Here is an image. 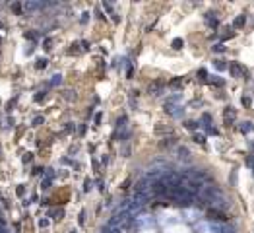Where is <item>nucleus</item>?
<instances>
[{"label":"nucleus","instance_id":"nucleus-1","mask_svg":"<svg viewBox=\"0 0 254 233\" xmlns=\"http://www.w3.org/2000/svg\"><path fill=\"white\" fill-rule=\"evenodd\" d=\"M167 196L173 198L175 202H179V200H194V194H192L184 185H169Z\"/></svg>","mask_w":254,"mask_h":233},{"label":"nucleus","instance_id":"nucleus-2","mask_svg":"<svg viewBox=\"0 0 254 233\" xmlns=\"http://www.w3.org/2000/svg\"><path fill=\"white\" fill-rule=\"evenodd\" d=\"M167 190H169V185H167L165 181H153L151 183V193L157 194V196H167Z\"/></svg>","mask_w":254,"mask_h":233},{"label":"nucleus","instance_id":"nucleus-3","mask_svg":"<svg viewBox=\"0 0 254 233\" xmlns=\"http://www.w3.org/2000/svg\"><path fill=\"white\" fill-rule=\"evenodd\" d=\"M208 218L214 220V222H227V216L217 208H208Z\"/></svg>","mask_w":254,"mask_h":233},{"label":"nucleus","instance_id":"nucleus-4","mask_svg":"<svg viewBox=\"0 0 254 233\" xmlns=\"http://www.w3.org/2000/svg\"><path fill=\"white\" fill-rule=\"evenodd\" d=\"M235 117H237V113H235V109H233V107L225 109V124H233Z\"/></svg>","mask_w":254,"mask_h":233},{"label":"nucleus","instance_id":"nucleus-5","mask_svg":"<svg viewBox=\"0 0 254 233\" xmlns=\"http://www.w3.org/2000/svg\"><path fill=\"white\" fill-rule=\"evenodd\" d=\"M231 72H233L235 76H239V74H241V76H247V70H244V68L241 66V64H237V62H233V64H231Z\"/></svg>","mask_w":254,"mask_h":233},{"label":"nucleus","instance_id":"nucleus-6","mask_svg":"<svg viewBox=\"0 0 254 233\" xmlns=\"http://www.w3.org/2000/svg\"><path fill=\"white\" fill-rule=\"evenodd\" d=\"M147 185H149V181H147V179H144V181H138V185H136V193H146L147 190Z\"/></svg>","mask_w":254,"mask_h":233},{"label":"nucleus","instance_id":"nucleus-7","mask_svg":"<svg viewBox=\"0 0 254 233\" xmlns=\"http://www.w3.org/2000/svg\"><path fill=\"white\" fill-rule=\"evenodd\" d=\"M206 19H208V25H210V27H217V19L214 18V14H208Z\"/></svg>","mask_w":254,"mask_h":233},{"label":"nucleus","instance_id":"nucleus-8","mask_svg":"<svg viewBox=\"0 0 254 233\" xmlns=\"http://www.w3.org/2000/svg\"><path fill=\"white\" fill-rule=\"evenodd\" d=\"M155 132H157V134H169L171 128H169V126H159L157 124V126H155Z\"/></svg>","mask_w":254,"mask_h":233},{"label":"nucleus","instance_id":"nucleus-9","mask_svg":"<svg viewBox=\"0 0 254 233\" xmlns=\"http://www.w3.org/2000/svg\"><path fill=\"white\" fill-rule=\"evenodd\" d=\"M244 22H247V19H244V16H239V18L235 19V23H233V25H235V27H243Z\"/></svg>","mask_w":254,"mask_h":233},{"label":"nucleus","instance_id":"nucleus-10","mask_svg":"<svg viewBox=\"0 0 254 233\" xmlns=\"http://www.w3.org/2000/svg\"><path fill=\"white\" fill-rule=\"evenodd\" d=\"M214 66L217 68V70H225V68H227V64H225V60H215Z\"/></svg>","mask_w":254,"mask_h":233},{"label":"nucleus","instance_id":"nucleus-11","mask_svg":"<svg viewBox=\"0 0 254 233\" xmlns=\"http://www.w3.org/2000/svg\"><path fill=\"white\" fill-rule=\"evenodd\" d=\"M198 78H200L202 82H208V80H210V76H208L206 70H198Z\"/></svg>","mask_w":254,"mask_h":233},{"label":"nucleus","instance_id":"nucleus-12","mask_svg":"<svg viewBox=\"0 0 254 233\" xmlns=\"http://www.w3.org/2000/svg\"><path fill=\"white\" fill-rule=\"evenodd\" d=\"M173 49H177V51H179V49H182V39H175L173 41Z\"/></svg>","mask_w":254,"mask_h":233},{"label":"nucleus","instance_id":"nucleus-13","mask_svg":"<svg viewBox=\"0 0 254 233\" xmlns=\"http://www.w3.org/2000/svg\"><path fill=\"white\" fill-rule=\"evenodd\" d=\"M194 140L198 142V144H204V142H206V138H204L202 134H196V136H194Z\"/></svg>","mask_w":254,"mask_h":233},{"label":"nucleus","instance_id":"nucleus-14","mask_svg":"<svg viewBox=\"0 0 254 233\" xmlns=\"http://www.w3.org/2000/svg\"><path fill=\"white\" fill-rule=\"evenodd\" d=\"M45 66H47V60H45V58H39V60H37V68H45Z\"/></svg>","mask_w":254,"mask_h":233},{"label":"nucleus","instance_id":"nucleus-15","mask_svg":"<svg viewBox=\"0 0 254 233\" xmlns=\"http://www.w3.org/2000/svg\"><path fill=\"white\" fill-rule=\"evenodd\" d=\"M214 51H215V52H223V51H225V47H223L221 43H217V45L214 47Z\"/></svg>","mask_w":254,"mask_h":233},{"label":"nucleus","instance_id":"nucleus-16","mask_svg":"<svg viewBox=\"0 0 254 233\" xmlns=\"http://www.w3.org/2000/svg\"><path fill=\"white\" fill-rule=\"evenodd\" d=\"M206 132H210V134H217V130L214 128V126H210V124H206Z\"/></svg>","mask_w":254,"mask_h":233},{"label":"nucleus","instance_id":"nucleus-17","mask_svg":"<svg viewBox=\"0 0 254 233\" xmlns=\"http://www.w3.org/2000/svg\"><path fill=\"white\" fill-rule=\"evenodd\" d=\"M241 130H243V132H248V130H250V122H244V124L241 126Z\"/></svg>","mask_w":254,"mask_h":233},{"label":"nucleus","instance_id":"nucleus-18","mask_svg":"<svg viewBox=\"0 0 254 233\" xmlns=\"http://www.w3.org/2000/svg\"><path fill=\"white\" fill-rule=\"evenodd\" d=\"M186 128H188V130H196V122H192V121L186 122Z\"/></svg>","mask_w":254,"mask_h":233},{"label":"nucleus","instance_id":"nucleus-19","mask_svg":"<svg viewBox=\"0 0 254 233\" xmlns=\"http://www.w3.org/2000/svg\"><path fill=\"white\" fill-rule=\"evenodd\" d=\"M43 121H45V118L39 115V117H35V118H33V124H41V122H43Z\"/></svg>","mask_w":254,"mask_h":233},{"label":"nucleus","instance_id":"nucleus-20","mask_svg":"<svg viewBox=\"0 0 254 233\" xmlns=\"http://www.w3.org/2000/svg\"><path fill=\"white\" fill-rule=\"evenodd\" d=\"M12 8H14V12H16V14H19V12H22V4H14Z\"/></svg>","mask_w":254,"mask_h":233},{"label":"nucleus","instance_id":"nucleus-21","mask_svg":"<svg viewBox=\"0 0 254 233\" xmlns=\"http://www.w3.org/2000/svg\"><path fill=\"white\" fill-rule=\"evenodd\" d=\"M43 97H45V91H39V93H37V95H35V101H41V99H43Z\"/></svg>","mask_w":254,"mask_h":233},{"label":"nucleus","instance_id":"nucleus-22","mask_svg":"<svg viewBox=\"0 0 254 233\" xmlns=\"http://www.w3.org/2000/svg\"><path fill=\"white\" fill-rule=\"evenodd\" d=\"M60 84V76H55L52 78V85H58Z\"/></svg>","mask_w":254,"mask_h":233},{"label":"nucleus","instance_id":"nucleus-23","mask_svg":"<svg viewBox=\"0 0 254 233\" xmlns=\"http://www.w3.org/2000/svg\"><path fill=\"white\" fill-rule=\"evenodd\" d=\"M72 93H74V91H66V93H64V99H66V97H68V99L72 101V99H74V95H72Z\"/></svg>","mask_w":254,"mask_h":233},{"label":"nucleus","instance_id":"nucleus-24","mask_svg":"<svg viewBox=\"0 0 254 233\" xmlns=\"http://www.w3.org/2000/svg\"><path fill=\"white\" fill-rule=\"evenodd\" d=\"M27 39H39V33H27Z\"/></svg>","mask_w":254,"mask_h":233},{"label":"nucleus","instance_id":"nucleus-25","mask_svg":"<svg viewBox=\"0 0 254 233\" xmlns=\"http://www.w3.org/2000/svg\"><path fill=\"white\" fill-rule=\"evenodd\" d=\"M16 193H18V194H23V193H25V189H23V187H22V185H19V187H18V189H16Z\"/></svg>","mask_w":254,"mask_h":233},{"label":"nucleus","instance_id":"nucleus-26","mask_svg":"<svg viewBox=\"0 0 254 233\" xmlns=\"http://www.w3.org/2000/svg\"><path fill=\"white\" fill-rule=\"evenodd\" d=\"M35 173L41 175V173H43V167H35V169H33V175H35Z\"/></svg>","mask_w":254,"mask_h":233},{"label":"nucleus","instance_id":"nucleus-27","mask_svg":"<svg viewBox=\"0 0 254 233\" xmlns=\"http://www.w3.org/2000/svg\"><path fill=\"white\" fill-rule=\"evenodd\" d=\"M39 226H41V227H45V226H49V220H41V222H39Z\"/></svg>","mask_w":254,"mask_h":233},{"label":"nucleus","instance_id":"nucleus-28","mask_svg":"<svg viewBox=\"0 0 254 233\" xmlns=\"http://www.w3.org/2000/svg\"><path fill=\"white\" fill-rule=\"evenodd\" d=\"M84 220H85V214L81 212V214H80V218H78V222H80V223H84Z\"/></svg>","mask_w":254,"mask_h":233}]
</instances>
